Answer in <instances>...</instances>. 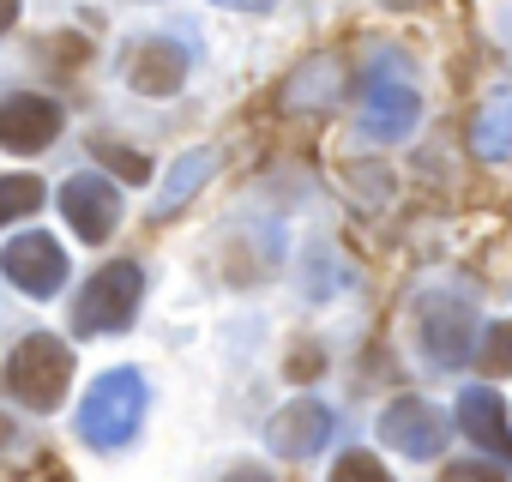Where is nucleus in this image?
Instances as JSON below:
<instances>
[{
    "label": "nucleus",
    "mask_w": 512,
    "mask_h": 482,
    "mask_svg": "<svg viewBox=\"0 0 512 482\" xmlns=\"http://www.w3.org/2000/svg\"><path fill=\"white\" fill-rule=\"evenodd\" d=\"M67 115L55 97H37V91H19V97H0V145L7 151H49L61 139Z\"/></svg>",
    "instance_id": "obj_7"
},
{
    "label": "nucleus",
    "mask_w": 512,
    "mask_h": 482,
    "mask_svg": "<svg viewBox=\"0 0 512 482\" xmlns=\"http://www.w3.org/2000/svg\"><path fill=\"white\" fill-rule=\"evenodd\" d=\"M0 272H7L25 296H37V302H49L61 284H67V254H61V241L55 235H19V241H7L0 248Z\"/></svg>",
    "instance_id": "obj_6"
},
{
    "label": "nucleus",
    "mask_w": 512,
    "mask_h": 482,
    "mask_svg": "<svg viewBox=\"0 0 512 482\" xmlns=\"http://www.w3.org/2000/svg\"><path fill=\"white\" fill-rule=\"evenodd\" d=\"M470 151L482 163H500L512 151V85H500V91H488L476 103V115H470Z\"/></svg>",
    "instance_id": "obj_13"
},
{
    "label": "nucleus",
    "mask_w": 512,
    "mask_h": 482,
    "mask_svg": "<svg viewBox=\"0 0 512 482\" xmlns=\"http://www.w3.org/2000/svg\"><path fill=\"white\" fill-rule=\"evenodd\" d=\"M61 211H67V223L79 229V241H109L115 223H121V193H115V181H103V175H73V181L61 187Z\"/></svg>",
    "instance_id": "obj_9"
},
{
    "label": "nucleus",
    "mask_w": 512,
    "mask_h": 482,
    "mask_svg": "<svg viewBox=\"0 0 512 482\" xmlns=\"http://www.w3.org/2000/svg\"><path fill=\"white\" fill-rule=\"evenodd\" d=\"M145 404H151L145 374H139V368H109V374L85 392V404H79V434H85V446L109 452V446L133 440L139 422H145Z\"/></svg>",
    "instance_id": "obj_1"
},
{
    "label": "nucleus",
    "mask_w": 512,
    "mask_h": 482,
    "mask_svg": "<svg viewBox=\"0 0 512 482\" xmlns=\"http://www.w3.org/2000/svg\"><path fill=\"white\" fill-rule=\"evenodd\" d=\"M332 482H392V470L374 458V452H344L332 464Z\"/></svg>",
    "instance_id": "obj_17"
},
{
    "label": "nucleus",
    "mask_w": 512,
    "mask_h": 482,
    "mask_svg": "<svg viewBox=\"0 0 512 482\" xmlns=\"http://www.w3.org/2000/svg\"><path fill=\"white\" fill-rule=\"evenodd\" d=\"M440 482H500V470L494 464H452Z\"/></svg>",
    "instance_id": "obj_19"
},
{
    "label": "nucleus",
    "mask_w": 512,
    "mask_h": 482,
    "mask_svg": "<svg viewBox=\"0 0 512 482\" xmlns=\"http://www.w3.org/2000/svg\"><path fill=\"white\" fill-rule=\"evenodd\" d=\"M43 205V181L37 175H0V223L31 217Z\"/></svg>",
    "instance_id": "obj_15"
},
{
    "label": "nucleus",
    "mask_w": 512,
    "mask_h": 482,
    "mask_svg": "<svg viewBox=\"0 0 512 482\" xmlns=\"http://www.w3.org/2000/svg\"><path fill=\"white\" fill-rule=\"evenodd\" d=\"M235 482H266V476H235Z\"/></svg>",
    "instance_id": "obj_23"
},
{
    "label": "nucleus",
    "mask_w": 512,
    "mask_h": 482,
    "mask_svg": "<svg viewBox=\"0 0 512 482\" xmlns=\"http://www.w3.org/2000/svg\"><path fill=\"white\" fill-rule=\"evenodd\" d=\"M416 332H422V356L434 368H458L476 350V308L452 290H434L416 308Z\"/></svg>",
    "instance_id": "obj_5"
},
{
    "label": "nucleus",
    "mask_w": 512,
    "mask_h": 482,
    "mask_svg": "<svg viewBox=\"0 0 512 482\" xmlns=\"http://www.w3.org/2000/svg\"><path fill=\"white\" fill-rule=\"evenodd\" d=\"M19 25V0H0V37H7Z\"/></svg>",
    "instance_id": "obj_21"
},
{
    "label": "nucleus",
    "mask_w": 512,
    "mask_h": 482,
    "mask_svg": "<svg viewBox=\"0 0 512 482\" xmlns=\"http://www.w3.org/2000/svg\"><path fill=\"white\" fill-rule=\"evenodd\" d=\"M211 175H217V151H211V145H199V151H181V157H175V169H169V181H163V193L151 199V217L163 223L169 211H181V205H187V199H193V193H199Z\"/></svg>",
    "instance_id": "obj_14"
},
{
    "label": "nucleus",
    "mask_w": 512,
    "mask_h": 482,
    "mask_svg": "<svg viewBox=\"0 0 512 482\" xmlns=\"http://www.w3.org/2000/svg\"><path fill=\"white\" fill-rule=\"evenodd\" d=\"M476 350H482V368H488V374H512V320L488 326Z\"/></svg>",
    "instance_id": "obj_16"
},
{
    "label": "nucleus",
    "mask_w": 512,
    "mask_h": 482,
    "mask_svg": "<svg viewBox=\"0 0 512 482\" xmlns=\"http://www.w3.org/2000/svg\"><path fill=\"white\" fill-rule=\"evenodd\" d=\"M139 302H145V272H139L133 260H115V266H103V272L85 278V290H79V302H73V332H79V338L127 332L133 314H139Z\"/></svg>",
    "instance_id": "obj_3"
},
{
    "label": "nucleus",
    "mask_w": 512,
    "mask_h": 482,
    "mask_svg": "<svg viewBox=\"0 0 512 482\" xmlns=\"http://www.w3.org/2000/svg\"><path fill=\"white\" fill-rule=\"evenodd\" d=\"M386 7H398V13H404V7H422V0H386Z\"/></svg>",
    "instance_id": "obj_22"
},
{
    "label": "nucleus",
    "mask_w": 512,
    "mask_h": 482,
    "mask_svg": "<svg viewBox=\"0 0 512 482\" xmlns=\"http://www.w3.org/2000/svg\"><path fill=\"white\" fill-rule=\"evenodd\" d=\"M91 151H97V157H103V163H109L115 175H127V181H145V175H151V163H145L139 151H127V145H115V139H97Z\"/></svg>",
    "instance_id": "obj_18"
},
{
    "label": "nucleus",
    "mask_w": 512,
    "mask_h": 482,
    "mask_svg": "<svg viewBox=\"0 0 512 482\" xmlns=\"http://www.w3.org/2000/svg\"><path fill=\"white\" fill-rule=\"evenodd\" d=\"M332 410L320 404V398H296V404H284L272 422H266V440H272V452L278 458H314L326 440H332Z\"/></svg>",
    "instance_id": "obj_11"
},
{
    "label": "nucleus",
    "mask_w": 512,
    "mask_h": 482,
    "mask_svg": "<svg viewBox=\"0 0 512 482\" xmlns=\"http://www.w3.org/2000/svg\"><path fill=\"white\" fill-rule=\"evenodd\" d=\"M380 440L404 458H440L446 446V422L428 398H392L386 416H380Z\"/></svg>",
    "instance_id": "obj_8"
},
{
    "label": "nucleus",
    "mask_w": 512,
    "mask_h": 482,
    "mask_svg": "<svg viewBox=\"0 0 512 482\" xmlns=\"http://www.w3.org/2000/svg\"><path fill=\"white\" fill-rule=\"evenodd\" d=\"M416 115H422V97H416V85L404 79V61L398 55H380L374 67H368V97H362V133L368 139H404L410 127H416Z\"/></svg>",
    "instance_id": "obj_4"
},
{
    "label": "nucleus",
    "mask_w": 512,
    "mask_h": 482,
    "mask_svg": "<svg viewBox=\"0 0 512 482\" xmlns=\"http://www.w3.org/2000/svg\"><path fill=\"white\" fill-rule=\"evenodd\" d=\"M217 7H235V13H272L278 0H217Z\"/></svg>",
    "instance_id": "obj_20"
},
{
    "label": "nucleus",
    "mask_w": 512,
    "mask_h": 482,
    "mask_svg": "<svg viewBox=\"0 0 512 482\" xmlns=\"http://www.w3.org/2000/svg\"><path fill=\"white\" fill-rule=\"evenodd\" d=\"M458 428H464V440H476L482 452L512 464V416H506L494 386H464L458 392Z\"/></svg>",
    "instance_id": "obj_12"
},
{
    "label": "nucleus",
    "mask_w": 512,
    "mask_h": 482,
    "mask_svg": "<svg viewBox=\"0 0 512 482\" xmlns=\"http://www.w3.org/2000/svg\"><path fill=\"white\" fill-rule=\"evenodd\" d=\"M121 79H127L139 97H175V85L187 79V49L169 43V37H145V43L127 49Z\"/></svg>",
    "instance_id": "obj_10"
},
{
    "label": "nucleus",
    "mask_w": 512,
    "mask_h": 482,
    "mask_svg": "<svg viewBox=\"0 0 512 482\" xmlns=\"http://www.w3.org/2000/svg\"><path fill=\"white\" fill-rule=\"evenodd\" d=\"M0 386H7L13 404L49 416V410L67 398V386H73V350H67L61 338H49V332H31V338L7 356V380H0Z\"/></svg>",
    "instance_id": "obj_2"
}]
</instances>
